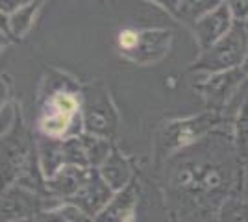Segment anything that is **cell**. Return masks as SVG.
I'll return each instance as SVG.
<instances>
[{
    "instance_id": "cell-1",
    "label": "cell",
    "mask_w": 248,
    "mask_h": 222,
    "mask_svg": "<svg viewBox=\"0 0 248 222\" xmlns=\"http://www.w3.org/2000/svg\"><path fill=\"white\" fill-rule=\"evenodd\" d=\"M217 141L202 139L169 159L165 202L172 222H217L222 204L233 191H245L247 176L235 154L217 158Z\"/></svg>"
},
{
    "instance_id": "cell-2",
    "label": "cell",
    "mask_w": 248,
    "mask_h": 222,
    "mask_svg": "<svg viewBox=\"0 0 248 222\" xmlns=\"http://www.w3.org/2000/svg\"><path fill=\"white\" fill-rule=\"evenodd\" d=\"M226 115L220 111L206 109L204 113L187 118H176L167 122L161 133L157 135L154 147L155 163H163L174 158L176 154L184 152L187 148L195 147L202 139H206L211 132L218 126L226 124Z\"/></svg>"
},
{
    "instance_id": "cell-3",
    "label": "cell",
    "mask_w": 248,
    "mask_h": 222,
    "mask_svg": "<svg viewBox=\"0 0 248 222\" xmlns=\"http://www.w3.org/2000/svg\"><path fill=\"white\" fill-rule=\"evenodd\" d=\"M80 102L83 132L113 143L119 130V113L102 80L82 85Z\"/></svg>"
},
{
    "instance_id": "cell-4",
    "label": "cell",
    "mask_w": 248,
    "mask_h": 222,
    "mask_svg": "<svg viewBox=\"0 0 248 222\" xmlns=\"http://www.w3.org/2000/svg\"><path fill=\"white\" fill-rule=\"evenodd\" d=\"M80 89L62 87L46 96L39 118L41 135L50 139H67V135L76 137V132L73 130L74 122H82V102L78 96Z\"/></svg>"
},
{
    "instance_id": "cell-5",
    "label": "cell",
    "mask_w": 248,
    "mask_h": 222,
    "mask_svg": "<svg viewBox=\"0 0 248 222\" xmlns=\"http://www.w3.org/2000/svg\"><path fill=\"white\" fill-rule=\"evenodd\" d=\"M248 56V26L247 22L235 21L232 30L215 43L209 50L200 52L198 59L189 67V73L204 71L207 74L224 73L241 69Z\"/></svg>"
},
{
    "instance_id": "cell-6",
    "label": "cell",
    "mask_w": 248,
    "mask_h": 222,
    "mask_svg": "<svg viewBox=\"0 0 248 222\" xmlns=\"http://www.w3.org/2000/svg\"><path fill=\"white\" fill-rule=\"evenodd\" d=\"M50 207L48 198L22 185H8L2 192V222L35 219L43 209Z\"/></svg>"
},
{
    "instance_id": "cell-7",
    "label": "cell",
    "mask_w": 248,
    "mask_h": 222,
    "mask_svg": "<svg viewBox=\"0 0 248 222\" xmlns=\"http://www.w3.org/2000/svg\"><path fill=\"white\" fill-rule=\"evenodd\" d=\"M170 43H172L170 30L146 28V30L137 32V39H135L134 46L121 52V56L132 63L146 67V65L157 63L159 59H163L170 50Z\"/></svg>"
},
{
    "instance_id": "cell-8",
    "label": "cell",
    "mask_w": 248,
    "mask_h": 222,
    "mask_svg": "<svg viewBox=\"0 0 248 222\" xmlns=\"http://www.w3.org/2000/svg\"><path fill=\"white\" fill-rule=\"evenodd\" d=\"M245 78H247V74L243 73V69L224 71V73L209 74L206 80L195 85V89L202 95L207 109L224 113L226 102L237 91V87L243 84Z\"/></svg>"
},
{
    "instance_id": "cell-9",
    "label": "cell",
    "mask_w": 248,
    "mask_h": 222,
    "mask_svg": "<svg viewBox=\"0 0 248 222\" xmlns=\"http://www.w3.org/2000/svg\"><path fill=\"white\" fill-rule=\"evenodd\" d=\"M113 194L115 191L106 183L100 170L89 169L87 178L78 191V194L71 200V204L80 207L87 217H91L94 221L102 213L104 207L109 204V200L113 198Z\"/></svg>"
},
{
    "instance_id": "cell-10",
    "label": "cell",
    "mask_w": 248,
    "mask_h": 222,
    "mask_svg": "<svg viewBox=\"0 0 248 222\" xmlns=\"http://www.w3.org/2000/svg\"><path fill=\"white\" fill-rule=\"evenodd\" d=\"M233 24H235V17L226 2H222L218 8L206 13L202 19H198L193 26V32L197 37L200 52H206L215 43L220 41L232 30Z\"/></svg>"
},
{
    "instance_id": "cell-11",
    "label": "cell",
    "mask_w": 248,
    "mask_h": 222,
    "mask_svg": "<svg viewBox=\"0 0 248 222\" xmlns=\"http://www.w3.org/2000/svg\"><path fill=\"white\" fill-rule=\"evenodd\" d=\"M141 194L139 176L124 189L117 191L109 204L102 209V213L94 219V222H135V207Z\"/></svg>"
},
{
    "instance_id": "cell-12",
    "label": "cell",
    "mask_w": 248,
    "mask_h": 222,
    "mask_svg": "<svg viewBox=\"0 0 248 222\" xmlns=\"http://www.w3.org/2000/svg\"><path fill=\"white\" fill-rule=\"evenodd\" d=\"M98 170H100V174H102V178L106 180V183L115 192L124 189L126 185H130L137 178L134 163L126 158L115 145L111 148V152H109V156L106 158V161L98 167Z\"/></svg>"
},
{
    "instance_id": "cell-13",
    "label": "cell",
    "mask_w": 248,
    "mask_h": 222,
    "mask_svg": "<svg viewBox=\"0 0 248 222\" xmlns=\"http://www.w3.org/2000/svg\"><path fill=\"white\" fill-rule=\"evenodd\" d=\"M43 2L45 0H35V2H30L26 6H22L19 10H15L13 13H10L6 17V26H8V35L13 37V39H21L26 33L30 32L31 24H33V19L37 15V11L41 10Z\"/></svg>"
},
{
    "instance_id": "cell-14",
    "label": "cell",
    "mask_w": 248,
    "mask_h": 222,
    "mask_svg": "<svg viewBox=\"0 0 248 222\" xmlns=\"http://www.w3.org/2000/svg\"><path fill=\"white\" fill-rule=\"evenodd\" d=\"M233 152L239 161V167L247 176L248 165V100L239 107V113L233 120Z\"/></svg>"
},
{
    "instance_id": "cell-15",
    "label": "cell",
    "mask_w": 248,
    "mask_h": 222,
    "mask_svg": "<svg viewBox=\"0 0 248 222\" xmlns=\"http://www.w3.org/2000/svg\"><path fill=\"white\" fill-rule=\"evenodd\" d=\"M37 222H94L91 217H87L85 213L76 207L73 204H56L52 207L43 209L37 217Z\"/></svg>"
},
{
    "instance_id": "cell-16",
    "label": "cell",
    "mask_w": 248,
    "mask_h": 222,
    "mask_svg": "<svg viewBox=\"0 0 248 222\" xmlns=\"http://www.w3.org/2000/svg\"><path fill=\"white\" fill-rule=\"evenodd\" d=\"M217 222H248V198L245 191H233L228 196L218 211Z\"/></svg>"
},
{
    "instance_id": "cell-17",
    "label": "cell",
    "mask_w": 248,
    "mask_h": 222,
    "mask_svg": "<svg viewBox=\"0 0 248 222\" xmlns=\"http://www.w3.org/2000/svg\"><path fill=\"white\" fill-rule=\"evenodd\" d=\"M224 0H182L180 11H178V21L186 22L187 26H195L198 19H202L206 13L218 8Z\"/></svg>"
},
{
    "instance_id": "cell-18",
    "label": "cell",
    "mask_w": 248,
    "mask_h": 222,
    "mask_svg": "<svg viewBox=\"0 0 248 222\" xmlns=\"http://www.w3.org/2000/svg\"><path fill=\"white\" fill-rule=\"evenodd\" d=\"M230 10L233 13L235 21L247 22L248 21V0H224Z\"/></svg>"
},
{
    "instance_id": "cell-19",
    "label": "cell",
    "mask_w": 248,
    "mask_h": 222,
    "mask_svg": "<svg viewBox=\"0 0 248 222\" xmlns=\"http://www.w3.org/2000/svg\"><path fill=\"white\" fill-rule=\"evenodd\" d=\"M150 2H154L155 6H159L169 15H172L174 19H178V11H180V2L182 0H150Z\"/></svg>"
},
{
    "instance_id": "cell-20",
    "label": "cell",
    "mask_w": 248,
    "mask_h": 222,
    "mask_svg": "<svg viewBox=\"0 0 248 222\" xmlns=\"http://www.w3.org/2000/svg\"><path fill=\"white\" fill-rule=\"evenodd\" d=\"M30 2H35V0H2V15H10L15 10H19L22 6L30 4Z\"/></svg>"
},
{
    "instance_id": "cell-21",
    "label": "cell",
    "mask_w": 248,
    "mask_h": 222,
    "mask_svg": "<svg viewBox=\"0 0 248 222\" xmlns=\"http://www.w3.org/2000/svg\"><path fill=\"white\" fill-rule=\"evenodd\" d=\"M241 69H243V73L248 76V56H247V59H245V63H243V67H241Z\"/></svg>"
},
{
    "instance_id": "cell-22",
    "label": "cell",
    "mask_w": 248,
    "mask_h": 222,
    "mask_svg": "<svg viewBox=\"0 0 248 222\" xmlns=\"http://www.w3.org/2000/svg\"><path fill=\"white\" fill-rule=\"evenodd\" d=\"M10 222H37L35 219H19V221H10Z\"/></svg>"
},
{
    "instance_id": "cell-23",
    "label": "cell",
    "mask_w": 248,
    "mask_h": 222,
    "mask_svg": "<svg viewBox=\"0 0 248 222\" xmlns=\"http://www.w3.org/2000/svg\"><path fill=\"white\" fill-rule=\"evenodd\" d=\"M247 26H248V21H247Z\"/></svg>"
}]
</instances>
